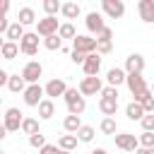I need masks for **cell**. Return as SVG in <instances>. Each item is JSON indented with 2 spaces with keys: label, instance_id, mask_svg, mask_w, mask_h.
Returning a JSON list of instances; mask_svg holds the SVG:
<instances>
[{
  "label": "cell",
  "instance_id": "cell-1",
  "mask_svg": "<svg viewBox=\"0 0 154 154\" xmlns=\"http://www.w3.org/2000/svg\"><path fill=\"white\" fill-rule=\"evenodd\" d=\"M65 103H67V113L70 116H82L84 113V108H87V99L79 94V89L77 87H70L67 91H65Z\"/></svg>",
  "mask_w": 154,
  "mask_h": 154
},
{
  "label": "cell",
  "instance_id": "cell-2",
  "mask_svg": "<svg viewBox=\"0 0 154 154\" xmlns=\"http://www.w3.org/2000/svg\"><path fill=\"white\" fill-rule=\"evenodd\" d=\"M22 123H24V113L19 111V108H7L5 111V118H2V128L7 130V132H17V130H22Z\"/></svg>",
  "mask_w": 154,
  "mask_h": 154
},
{
  "label": "cell",
  "instance_id": "cell-3",
  "mask_svg": "<svg viewBox=\"0 0 154 154\" xmlns=\"http://www.w3.org/2000/svg\"><path fill=\"white\" fill-rule=\"evenodd\" d=\"M103 82H101V77H82L79 79V94L82 96H94V94H101L103 91Z\"/></svg>",
  "mask_w": 154,
  "mask_h": 154
},
{
  "label": "cell",
  "instance_id": "cell-4",
  "mask_svg": "<svg viewBox=\"0 0 154 154\" xmlns=\"http://www.w3.org/2000/svg\"><path fill=\"white\" fill-rule=\"evenodd\" d=\"M58 31H60L58 17H41V19L36 22V34H38L41 38H48V36H53V34H58Z\"/></svg>",
  "mask_w": 154,
  "mask_h": 154
},
{
  "label": "cell",
  "instance_id": "cell-5",
  "mask_svg": "<svg viewBox=\"0 0 154 154\" xmlns=\"http://www.w3.org/2000/svg\"><path fill=\"white\" fill-rule=\"evenodd\" d=\"M84 26H87V31H89V34H96V36H99V34L106 29L103 12H96V10L87 12V17H84Z\"/></svg>",
  "mask_w": 154,
  "mask_h": 154
},
{
  "label": "cell",
  "instance_id": "cell-6",
  "mask_svg": "<svg viewBox=\"0 0 154 154\" xmlns=\"http://www.w3.org/2000/svg\"><path fill=\"white\" fill-rule=\"evenodd\" d=\"M113 142H116V147L123 149V152H137V149H140V137H135L132 132H118V135L113 137Z\"/></svg>",
  "mask_w": 154,
  "mask_h": 154
},
{
  "label": "cell",
  "instance_id": "cell-7",
  "mask_svg": "<svg viewBox=\"0 0 154 154\" xmlns=\"http://www.w3.org/2000/svg\"><path fill=\"white\" fill-rule=\"evenodd\" d=\"M101 12L108 19H120L125 14V2L123 0H101Z\"/></svg>",
  "mask_w": 154,
  "mask_h": 154
},
{
  "label": "cell",
  "instance_id": "cell-8",
  "mask_svg": "<svg viewBox=\"0 0 154 154\" xmlns=\"http://www.w3.org/2000/svg\"><path fill=\"white\" fill-rule=\"evenodd\" d=\"M41 75H43V65H41L38 60H29V63L22 67V77L26 79V84H38Z\"/></svg>",
  "mask_w": 154,
  "mask_h": 154
},
{
  "label": "cell",
  "instance_id": "cell-9",
  "mask_svg": "<svg viewBox=\"0 0 154 154\" xmlns=\"http://www.w3.org/2000/svg\"><path fill=\"white\" fill-rule=\"evenodd\" d=\"M43 96H46V89L41 84H29L26 91H24V103L31 106V108H38V103L43 101Z\"/></svg>",
  "mask_w": 154,
  "mask_h": 154
},
{
  "label": "cell",
  "instance_id": "cell-10",
  "mask_svg": "<svg viewBox=\"0 0 154 154\" xmlns=\"http://www.w3.org/2000/svg\"><path fill=\"white\" fill-rule=\"evenodd\" d=\"M19 51L24 55H36L38 53V34L36 31H26L24 38L19 41Z\"/></svg>",
  "mask_w": 154,
  "mask_h": 154
},
{
  "label": "cell",
  "instance_id": "cell-11",
  "mask_svg": "<svg viewBox=\"0 0 154 154\" xmlns=\"http://www.w3.org/2000/svg\"><path fill=\"white\" fill-rule=\"evenodd\" d=\"M72 51H79V53H84V55L96 53V38H91V36H87V34H79V36L72 41Z\"/></svg>",
  "mask_w": 154,
  "mask_h": 154
},
{
  "label": "cell",
  "instance_id": "cell-12",
  "mask_svg": "<svg viewBox=\"0 0 154 154\" xmlns=\"http://www.w3.org/2000/svg\"><path fill=\"white\" fill-rule=\"evenodd\" d=\"M128 89H130V94L135 96V99H140L144 91H149V87H147V82H144V77L142 75H128Z\"/></svg>",
  "mask_w": 154,
  "mask_h": 154
},
{
  "label": "cell",
  "instance_id": "cell-13",
  "mask_svg": "<svg viewBox=\"0 0 154 154\" xmlns=\"http://www.w3.org/2000/svg\"><path fill=\"white\" fill-rule=\"evenodd\" d=\"M43 89H46V99H58V96H65V91H67L70 87H67V82H65V79L55 77V79H51Z\"/></svg>",
  "mask_w": 154,
  "mask_h": 154
},
{
  "label": "cell",
  "instance_id": "cell-14",
  "mask_svg": "<svg viewBox=\"0 0 154 154\" xmlns=\"http://www.w3.org/2000/svg\"><path fill=\"white\" fill-rule=\"evenodd\" d=\"M144 70V55L142 53H130L125 58V72L128 75H142Z\"/></svg>",
  "mask_w": 154,
  "mask_h": 154
},
{
  "label": "cell",
  "instance_id": "cell-15",
  "mask_svg": "<svg viewBox=\"0 0 154 154\" xmlns=\"http://www.w3.org/2000/svg\"><path fill=\"white\" fill-rule=\"evenodd\" d=\"M82 70H84V77H99V70H101V55H99V53H89L87 60H84V65H82Z\"/></svg>",
  "mask_w": 154,
  "mask_h": 154
},
{
  "label": "cell",
  "instance_id": "cell-16",
  "mask_svg": "<svg viewBox=\"0 0 154 154\" xmlns=\"http://www.w3.org/2000/svg\"><path fill=\"white\" fill-rule=\"evenodd\" d=\"M128 82V72H125V67H111L108 72H106V84L108 87H120V84H125Z\"/></svg>",
  "mask_w": 154,
  "mask_h": 154
},
{
  "label": "cell",
  "instance_id": "cell-17",
  "mask_svg": "<svg viewBox=\"0 0 154 154\" xmlns=\"http://www.w3.org/2000/svg\"><path fill=\"white\" fill-rule=\"evenodd\" d=\"M137 12H140V19L144 24H154V0H140Z\"/></svg>",
  "mask_w": 154,
  "mask_h": 154
},
{
  "label": "cell",
  "instance_id": "cell-18",
  "mask_svg": "<svg viewBox=\"0 0 154 154\" xmlns=\"http://www.w3.org/2000/svg\"><path fill=\"white\" fill-rule=\"evenodd\" d=\"M24 34H26V31H24V26H22V24H19V22L14 19V22L10 24V29H7V34H5V41H12V43H19V41L24 38Z\"/></svg>",
  "mask_w": 154,
  "mask_h": 154
},
{
  "label": "cell",
  "instance_id": "cell-19",
  "mask_svg": "<svg viewBox=\"0 0 154 154\" xmlns=\"http://www.w3.org/2000/svg\"><path fill=\"white\" fill-rule=\"evenodd\" d=\"M99 111L103 113V118H113L118 111V99H99Z\"/></svg>",
  "mask_w": 154,
  "mask_h": 154
},
{
  "label": "cell",
  "instance_id": "cell-20",
  "mask_svg": "<svg viewBox=\"0 0 154 154\" xmlns=\"http://www.w3.org/2000/svg\"><path fill=\"white\" fill-rule=\"evenodd\" d=\"M17 22H19L22 26L36 24L38 19H36V12H34V7H19V12H17Z\"/></svg>",
  "mask_w": 154,
  "mask_h": 154
},
{
  "label": "cell",
  "instance_id": "cell-21",
  "mask_svg": "<svg viewBox=\"0 0 154 154\" xmlns=\"http://www.w3.org/2000/svg\"><path fill=\"white\" fill-rule=\"evenodd\" d=\"M26 87H29V84H26V79L22 77V72L10 75V82H7V89H10V91H14V94H19V91H22V94H24V91H26Z\"/></svg>",
  "mask_w": 154,
  "mask_h": 154
},
{
  "label": "cell",
  "instance_id": "cell-22",
  "mask_svg": "<svg viewBox=\"0 0 154 154\" xmlns=\"http://www.w3.org/2000/svg\"><path fill=\"white\" fill-rule=\"evenodd\" d=\"M19 53H22V51H19V43H12V41H2V46H0V55H2L5 60H14Z\"/></svg>",
  "mask_w": 154,
  "mask_h": 154
},
{
  "label": "cell",
  "instance_id": "cell-23",
  "mask_svg": "<svg viewBox=\"0 0 154 154\" xmlns=\"http://www.w3.org/2000/svg\"><path fill=\"white\" fill-rule=\"evenodd\" d=\"M55 116V103H53V99H43L41 103H38V118L41 120H51Z\"/></svg>",
  "mask_w": 154,
  "mask_h": 154
},
{
  "label": "cell",
  "instance_id": "cell-24",
  "mask_svg": "<svg viewBox=\"0 0 154 154\" xmlns=\"http://www.w3.org/2000/svg\"><path fill=\"white\" fill-rule=\"evenodd\" d=\"M125 116H128V120H142L147 113H144V108H142L137 101H130V103L125 106Z\"/></svg>",
  "mask_w": 154,
  "mask_h": 154
},
{
  "label": "cell",
  "instance_id": "cell-25",
  "mask_svg": "<svg viewBox=\"0 0 154 154\" xmlns=\"http://www.w3.org/2000/svg\"><path fill=\"white\" fill-rule=\"evenodd\" d=\"M63 128H65V132H70V135H77L79 132V128H82V118L79 116H65V120H63Z\"/></svg>",
  "mask_w": 154,
  "mask_h": 154
},
{
  "label": "cell",
  "instance_id": "cell-26",
  "mask_svg": "<svg viewBox=\"0 0 154 154\" xmlns=\"http://www.w3.org/2000/svg\"><path fill=\"white\" fill-rule=\"evenodd\" d=\"M77 135H70V132H65V135H60L58 137V147L63 149V152H72L75 147H77Z\"/></svg>",
  "mask_w": 154,
  "mask_h": 154
},
{
  "label": "cell",
  "instance_id": "cell-27",
  "mask_svg": "<svg viewBox=\"0 0 154 154\" xmlns=\"http://www.w3.org/2000/svg\"><path fill=\"white\" fill-rule=\"evenodd\" d=\"M60 12H63L65 19H77V17L82 14V7H79L77 2H63V10H60Z\"/></svg>",
  "mask_w": 154,
  "mask_h": 154
},
{
  "label": "cell",
  "instance_id": "cell-28",
  "mask_svg": "<svg viewBox=\"0 0 154 154\" xmlns=\"http://www.w3.org/2000/svg\"><path fill=\"white\" fill-rule=\"evenodd\" d=\"M58 36H60L63 41H65V38L75 41L79 34H77V29H75V24H72V22H63V24H60V31H58Z\"/></svg>",
  "mask_w": 154,
  "mask_h": 154
},
{
  "label": "cell",
  "instance_id": "cell-29",
  "mask_svg": "<svg viewBox=\"0 0 154 154\" xmlns=\"http://www.w3.org/2000/svg\"><path fill=\"white\" fill-rule=\"evenodd\" d=\"M132 101H137V103L144 108V113H154V94H152V89L144 91L140 99H132Z\"/></svg>",
  "mask_w": 154,
  "mask_h": 154
},
{
  "label": "cell",
  "instance_id": "cell-30",
  "mask_svg": "<svg viewBox=\"0 0 154 154\" xmlns=\"http://www.w3.org/2000/svg\"><path fill=\"white\" fill-rule=\"evenodd\" d=\"M41 7H43V12H46V17H55V14L63 10V2H58V0H43Z\"/></svg>",
  "mask_w": 154,
  "mask_h": 154
},
{
  "label": "cell",
  "instance_id": "cell-31",
  "mask_svg": "<svg viewBox=\"0 0 154 154\" xmlns=\"http://www.w3.org/2000/svg\"><path fill=\"white\" fill-rule=\"evenodd\" d=\"M22 132H24V135H29V137H31V135H36V132H41V130H38V120H36V118H31V116H26V118H24V123H22Z\"/></svg>",
  "mask_w": 154,
  "mask_h": 154
},
{
  "label": "cell",
  "instance_id": "cell-32",
  "mask_svg": "<svg viewBox=\"0 0 154 154\" xmlns=\"http://www.w3.org/2000/svg\"><path fill=\"white\" fill-rule=\"evenodd\" d=\"M99 130H101L103 135H113V137L118 135V125H116L113 118H103V120L99 123Z\"/></svg>",
  "mask_w": 154,
  "mask_h": 154
},
{
  "label": "cell",
  "instance_id": "cell-33",
  "mask_svg": "<svg viewBox=\"0 0 154 154\" xmlns=\"http://www.w3.org/2000/svg\"><path fill=\"white\" fill-rule=\"evenodd\" d=\"M94 135H96V130H94L91 125H82L79 132H77V140L84 142V144H89V142H94Z\"/></svg>",
  "mask_w": 154,
  "mask_h": 154
},
{
  "label": "cell",
  "instance_id": "cell-34",
  "mask_svg": "<svg viewBox=\"0 0 154 154\" xmlns=\"http://www.w3.org/2000/svg\"><path fill=\"white\" fill-rule=\"evenodd\" d=\"M41 43H43V48H48V51H63V38H60L58 34H53V36L43 38Z\"/></svg>",
  "mask_w": 154,
  "mask_h": 154
},
{
  "label": "cell",
  "instance_id": "cell-35",
  "mask_svg": "<svg viewBox=\"0 0 154 154\" xmlns=\"http://www.w3.org/2000/svg\"><path fill=\"white\" fill-rule=\"evenodd\" d=\"M113 51V41H101V38H96V53L99 55H108Z\"/></svg>",
  "mask_w": 154,
  "mask_h": 154
},
{
  "label": "cell",
  "instance_id": "cell-36",
  "mask_svg": "<svg viewBox=\"0 0 154 154\" xmlns=\"http://www.w3.org/2000/svg\"><path fill=\"white\" fill-rule=\"evenodd\" d=\"M29 144L34 147V149H43L48 142H46V135H41V132H36V135H31L29 137Z\"/></svg>",
  "mask_w": 154,
  "mask_h": 154
},
{
  "label": "cell",
  "instance_id": "cell-37",
  "mask_svg": "<svg viewBox=\"0 0 154 154\" xmlns=\"http://www.w3.org/2000/svg\"><path fill=\"white\" fill-rule=\"evenodd\" d=\"M137 137H140V147H147V149L154 147V132H140Z\"/></svg>",
  "mask_w": 154,
  "mask_h": 154
},
{
  "label": "cell",
  "instance_id": "cell-38",
  "mask_svg": "<svg viewBox=\"0 0 154 154\" xmlns=\"http://www.w3.org/2000/svg\"><path fill=\"white\" fill-rule=\"evenodd\" d=\"M140 125H142V132H154V113H147L140 120Z\"/></svg>",
  "mask_w": 154,
  "mask_h": 154
},
{
  "label": "cell",
  "instance_id": "cell-39",
  "mask_svg": "<svg viewBox=\"0 0 154 154\" xmlns=\"http://www.w3.org/2000/svg\"><path fill=\"white\" fill-rule=\"evenodd\" d=\"M70 60H72L75 65H84L87 55H84V53H79V51H72V53H70Z\"/></svg>",
  "mask_w": 154,
  "mask_h": 154
},
{
  "label": "cell",
  "instance_id": "cell-40",
  "mask_svg": "<svg viewBox=\"0 0 154 154\" xmlns=\"http://www.w3.org/2000/svg\"><path fill=\"white\" fill-rule=\"evenodd\" d=\"M101 96H103V99H118V89L106 84V87H103V91H101Z\"/></svg>",
  "mask_w": 154,
  "mask_h": 154
},
{
  "label": "cell",
  "instance_id": "cell-41",
  "mask_svg": "<svg viewBox=\"0 0 154 154\" xmlns=\"http://www.w3.org/2000/svg\"><path fill=\"white\" fill-rule=\"evenodd\" d=\"M38 154H60V147L58 144H46L43 149H38Z\"/></svg>",
  "mask_w": 154,
  "mask_h": 154
},
{
  "label": "cell",
  "instance_id": "cell-42",
  "mask_svg": "<svg viewBox=\"0 0 154 154\" xmlns=\"http://www.w3.org/2000/svg\"><path fill=\"white\" fill-rule=\"evenodd\" d=\"M96 38H101V41H113V29H111V26H106Z\"/></svg>",
  "mask_w": 154,
  "mask_h": 154
},
{
  "label": "cell",
  "instance_id": "cell-43",
  "mask_svg": "<svg viewBox=\"0 0 154 154\" xmlns=\"http://www.w3.org/2000/svg\"><path fill=\"white\" fill-rule=\"evenodd\" d=\"M7 82H10V72H7V70H0V84L7 87Z\"/></svg>",
  "mask_w": 154,
  "mask_h": 154
},
{
  "label": "cell",
  "instance_id": "cell-44",
  "mask_svg": "<svg viewBox=\"0 0 154 154\" xmlns=\"http://www.w3.org/2000/svg\"><path fill=\"white\" fill-rule=\"evenodd\" d=\"M135 154H154V147H152V149H147V147H140Z\"/></svg>",
  "mask_w": 154,
  "mask_h": 154
},
{
  "label": "cell",
  "instance_id": "cell-45",
  "mask_svg": "<svg viewBox=\"0 0 154 154\" xmlns=\"http://www.w3.org/2000/svg\"><path fill=\"white\" fill-rule=\"evenodd\" d=\"M89 154H106V149H103V147H96V149H91Z\"/></svg>",
  "mask_w": 154,
  "mask_h": 154
},
{
  "label": "cell",
  "instance_id": "cell-46",
  "mask_svg": "<svg viewBox=\"0 0 154 154\" xmlns=\"http://www.w3.org/2000/svg\"><path fill=\"white\" fill-rule=\"evenodd\" d=\"M60 154H72V152H63V149H60Z\"/></svg>",
  "mask_w": 154,
  "mask_h": 154
},
{
  "label": "cell",
  "instance_id": "cell-47",
  "mask_svg": "<svg viewBox=\"0 0 154 154\" xmlns=\"http://www.w3.org/2000/svg\"><path fill=\"white\" fill-rule=\"evenodd\" d=\"M149 89H152V94H154V84H152V87H149Z\"/></svg>",
  "mask_w": 154,
  "mask_h": 154
}]
</instances>
